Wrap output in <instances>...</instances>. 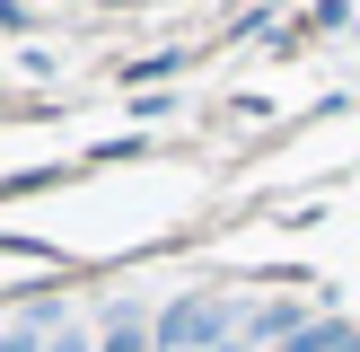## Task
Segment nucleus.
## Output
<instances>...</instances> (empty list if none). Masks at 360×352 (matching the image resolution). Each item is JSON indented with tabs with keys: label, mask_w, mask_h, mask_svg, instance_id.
Instances as JSON below:
<instances>
[{
	"label": "nucleus",
	"mask_w": 360,
	"mask_h": 352,
	"mask_svg": "<svg viewBox=\"0 0 360 352\" xmlns=\"http://www.w3.org/2000/svg\"><path fill=\"white\" fill-rule=\"evenodd\" d=\"M352 344H360V334L343 326V317H316V326H299L290 344H273V352H352Z\"/></svg>",
	"instance_id": "3"
},
{
	"label": "nucleus",
	"mask_w": 360,
	"mask_h": 352,
	"mask_svg": "<svg viewBox=\"0 0 360 352\" xmlns=\"http://www.w3.org/2000/svg\"><path fill=\"white\" fill-rule=\"evenodd\" d=\"M53 334H62V317H53V308H27L9 334H0V352H53Z\"/></svg>",
	"instance_id": "2"
},
{
	"label": "nucleus",
	"mask_w": 360,
	"mask_h": 352,
	"mask_svg": "<svg viewBox=\"0 0 360 352\" xmlns=\"http://www.w3.org/2000/svg\"><path fill=\"white\" fill-rule=\"evenodd\" d=\"M220 334H229V308L220 299H176L167 317H158V352H220Z\"/></svg>",
	"instance_id": "1"
}]
</instances>
